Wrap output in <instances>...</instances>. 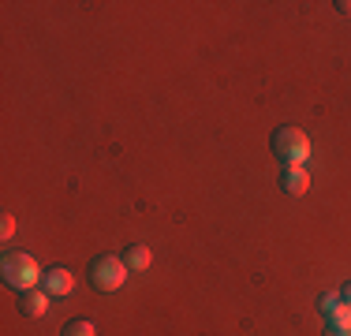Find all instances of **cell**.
<instances>
[{"label": "cell", "instance_id": "6da1fadb", "mask_svg": "<svg viewBox=\"0 0 351 336\" xmlns=\"http://www.w3.org/2000/svg\"><path fill=\"white\" fill-rule=\"evenodd\" d=\"M0 276H4L8 288L15 291H30L41 284V265L34 254H27V250H4V258H0Z\"/></svg>", "mask_w": 351, "mask_h": 336}, {"label": "cell", "instance_id": "7a4b0ae2", "mask_svg": "<svg viewBox=\"0 0 351 336\" xmlns=\"http://www.w3.org/2000/svg\"><path fill=\"white\" fill-rule=\"evenodd\" d=\"M86 276H90V288H94V291H101V296H112V291H120L123 284H128L131 269L123 265L120 254H97L94 262H90Z\"/></svg>", "mask_w": 351, "mask_h": 336}, {"label": "cell", "instance_id": "3957f363", "mask_svg": "<svg viewBox=\"0 0 351 336\" xmlns=\"http://www.w3.org/2000/svg\"><path fill=\"white\" fill-rule=\"evenodd\" d=\"M273 154L280 157L284 168H303V161L311 157V139H306L303 128L284 123V128L273 131Z\"/></svg>", "mask_w": 351, "mask_h": 336}, {"label": "cell", "instance_id": "277c9868", "mask_svg": "<svg viewBox=\"0 0 351 336\" xmlns=\"http://www.w3.org/2000/svg\"><path fill=\"white\" fill-rule=\"evenodd\" d=\"M41 288H45L53 299H64V296L75 291V273L64 269V265H53V269H45V276H41Z\"/></svg>", "mask_w": 351, "mask_h": 336}, {"label": "cell", "instance_id": "5b68a950", "mask_svg": "<svg viewBox=\"0 0 351 336\" xmlns=\"http://www.w3.org/2000/svg\"><path fill=\"white\" fill-rule=\"evenodd\" d=\"M49 302H53V296H49L45 288L19 291V314L23 317H45L49 314Z\"/></svg>", "mask_w": 351, "mask_h": 336}, {"label": "cell", "instance_id": "8992f818", "mask_svg": "<svg viewBox=\"0 0 351 336\" xmlns=\"http://www.w3.org/2000/svg\"><path fill=\"white\" fill-rule=\"evenodd\" d=\"M280 191L291 195V198L306 195V191H311V172H306V168H284L280 172Z\"/></svg>", "mask_w": 351, "mask_h": 336}, {"label": "cell", "instance_id": "52a82bcc", "mask_svg": "<svg viewBox=\"0 0 351 336\" xmlns=\"http://www.w3.org/2000/svg\"><path fill=\"white\" fill-rule=\"evenodd\" d=\"M123 265L131 269V273H146L149 265H154V250L146 247V243H131V247H123Z\"/></svg>", "mask_w": 351, "mask_h": 336}, {"label": "cell", "instance_id": "ba28073f", "mask_svg": "<svg viewBox=\"0 0 351 336\" xmlns=\"http://www.w3.org/2000/svg\"><path fill=\"white\" fill-rule=\"evenodd\" d=\"M325 329H344V333H351V307L344 299L337 302V307L325 314Z\"/></svg>", "mask_w": 351, "mask_h": 336}, {"label": "cell", "instance_id": "9c48e42d", "mask_svg": "<svg viewBox=\"0 0 351 336\" xmlns=\"http://www.w3.org/2000/svg\"><path fill=\"white\" fill-rule=\"evenodd\" d=\"M60 336H97V325L90 322V317H71L60 329Z\"/></svg>", "mask_w": 351, "mask_h": 336}, {"label": "cell", "instance_id": "30bf717a", "mask_svg": "<svg viewBox=\"0 0 351 336\" xmlns=\"http://www.w3.org/2000/svg\"><path fill=\"white\" fill-rule=\"evenodd\" d=\"M337 302H340V291H322V296H317V310H322V314H329Z\"/></svg>", "mask_w": 351, "mask_h": 336}, {"label": "cell", "instance_id": "8fae6325", "mask_svg": "<svg viewBox=\"0 0 351 336\" xmlns=\"http://www.w3.org/2000/svg\"><path fill=\"white\" fill-rule=\"evenodd\" d=\"M12 235H15V217L12 213H4V221H0V239H12Z\"/></svg>", "mask_w": 351, "mask_h": 336}, {"label": "cell", "instance_id": "7c38bea8", "mask_svg": "<svg viewBox=\"0 0 351 336\" xmlns=\"http://www.w3.org/2000/svg\"><path fill=\"white\" fill-rule=\"evenodd\" d=\"M340 299H344V302H348V307H351V280L344 284V288H340Z\"/></svg>", "mask_w": 351, "mask_h": 336}, {"label": "cell", "instance_id": "4fadbf2b", "mask_svg": "<svg viewBox=\"0 0 351 336\" xmlns=\"http://www.w3.org/2000/svg\"><path fill=\"white\" fill-rule=\"evenodd\" d=\"M337 8H340V15H351V0H340Z\"/></svg>", "mask_w": 351, "mask_h": 336}, {"label": "cell", "instance_id": "5bb4252c", "mask_svg": "<svg viewBox=\"0 0 351 336\" xmlns=\"http://www.w3.org/2000/svg\"><path fill=\"white\" fill-rule=\"evenodd\" d=\"M325 336H351V333H344V329H325Z\"/></svg>", "mask_w": 351, "mask_h": 336}]
</instances>
